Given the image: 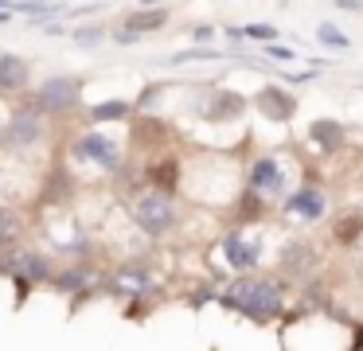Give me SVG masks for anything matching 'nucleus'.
Returning <instances> with one entry per match:
<instances>
[{
	"instance_id": "1",
	"label": "nucleus",
	"mask_w": 363,
	"mask_h": 351,
	"mask_svg": "<svg viewBox=\"0 0 363 351\" xmlns=\"http://www.w3.org/2000/svg\"><path fill=\"white\" fill-rule=\"evenodd\" d=\"M223 304L242 316H254V320H269L281 312V289L274 285L269 277H238L235 285L223 293Z\"/></svg>"
},
{
	"instance_id": "2",
	"label": "nucleus",
	"mask_w": 363,
	"mask_h": 351,
	"mask_svg": "<svg viewBox=\"0 0 363 351\" xmlns=\"http://www.w3.org/2000/svg\"><path fill=\"white\" fill-rule=\"evenodd\" d=\"M79 90H82L79 78H67V74L48 78V82L40 86V94H35V106H40L43 113H67V109L79 101Z\"/></svg>"
},
{
	"instance_id": "3",
	"label": "nucleus",
	"mask_w": 363,
	"mask_h": 351,
	"mask_svg": "<svg viewBox=\"0 0 363 351\" xmlns=\"http://www.w3.org/2000/svg\"><path fill=\"white\" fill-rule=\"evenodd\" d=\"M133 218H137V226H141L145 234H152V238H160L164 230H172V223H176V211H172V203H168L164 195H145V199L133 207Z\"/></svg>"
},
{
	"instance_id": "4",
	"label": "nucleus",
	"mask_w": 363,
	"mask_h": 351,
	"mask_svg": "<svg viewBox=\"0 0 363 351\" xmlns=\"http://www.w3.org/2000/svg\"><path fill=\"white\" fill-rule=\"evenodd\" d=\"M74 156L98 164V168H118V160H121V156H118V140L106 137V133H86V137H79Z\"/></svg>"
},
{
	"instance_id": "5",
	"label": "nucleus",
	"mask_w": 363,
	"mask_h": 351,
	"mask_svg": "<svg viewBox=\"0 0 363 351\" xmlns=\"http://www.w3.org/2000/svg\"><path fill=\"white\" fill-rule=\"evenodd\" d=\"M4 269L20 281H48V257L35 254V250H16V254L4 257Z\"/></svg>"
},
{
	"instance_id": "6",
	"label": "nucleus",
	"mask_w": 363,
	"mask_h": 351,
	"mask_svg": "<svg viewBox=\"0 0 363 351\" xmlns=\"http://www.w3.org/2000/svg\"><path fill=\"white\" fill-rule=\"evenodd\" d=\"M223 257H227L235 269H250V265H258L262 246L258 242H246L242 234H227V242H223Z\"/></svg>"
},
{
	"instance_id": "7",
	"label": "nucleus",
	"mask_w": 363,
	"mask_h": 351,
	"mask_svg": "<svg viewBox=\"0 0 363 351\" xmlns=\"http://www.w3.org/2000/svg\"><path fill=\"white\" fill-rule=\"evenodd\" d=\"M281 184H285V172H281V164H277L274 156H262V160L250 168V187L254 191H277Z\"/></svg>"
},
{
	"instance_id": "8",
	"label": "nucleus",
	"mask_w": 363,
	"mask_h": 351,
	"mask_svg": "<svg viewBox=\"0 0 363 351\" xmlns=\"http://www.w3.org/2000/svg\"><path fill=\"white\" fill-rule=\"evenodd\" d=\"M258 109L269 117V121H289V113H293V98H289V90L266 86V90L258 94Z\"/></svg>"
},
{
	"instance_id": "9",
	"label": "nucleus",
	"mask_w": 363,
	"mask_h": 351,
	"mask_svg": "<svg viewBox=\"0 0 363 351\" xmlns=\"http://www.w3.org/2000/svg\"><path fill=\"white\" fill-rule=\"evenodd\" d=\"M285 211H293V215H301V218H320L324 215V195L305 184L301 191H293L289 199H285Z\"/></svg>"
},
{
	"instance_id": "10",
	"label": "nucleus",
	"mask_w": 363,
	"mask_h": 351,
	"mask_svg": "<svg viewBox=\"0 0 363 351\" xmlns=\"http://www.w3.org/2000/svg\"><path fill=\"white\" fill-rule=\"evenodd\" d=\"M28 82V62L20 55H0V90H20Z\"/></svg>"
},
{
	"instance_id": "11",
	"label": "nucleus",
	"mask_w": 363,
	"mask_h": 351,
	"mask_svg": "<svg viewBox=\"0 0 363 351\" xmlns=\"http://www.w3.org/2000/svg\"><path fill=\"white\" fill-rule=\"evenodd\" d=\"M40 137V117L35 113H16L9 125V140L12 145H32V140Z\"/></svg>"
},
{
	"instance_id": "12",
	"label": "nucleus",
	"mask_w": 363,
	"mask_h": 351,
	"mask_svg": "<svg viewBox=\"0 0 363 351\" xmlns=\"http://www.w3.org/2000/svg\"><path fill=\"white\" fill-rule=\"evenodd\" d=\"M313 140L324 148V152H332V148H340V140H344V129H340L336 121H316L313 125Z\"/></svg>"
},
{
	"instance_id": "13",
	"label": "nucleus",
	"mask_w": 363,
	"mask_h": 351,
	"mask_svg": "<svg viewBox=\"0 0 363 351\" xmlns=\"http://www.w3.org/2000/svg\"><path fill=\"white\" fill-rule=\"evenodd\" d=\"M164 20H168V12H164V8H145V12H133V20H129V28L152 31V28H160Z\"/></svg>"
},
{
	"instance_id": "14",
	"label": "nucleus",
	"mask_w": 363,
	"mask_h": 351,
	"mask_svg": "<svg viewBox=\"0 0 363 351\" xmlns=\"http://www.w3.org/2000/svg\"><path fill=\"white\" fill-rule=\"evenodd\" d=\"M94 121H118V117H129V101H102V106L90 109Z\"/></svg>"
},
{
	"instance_id": "15",
	"label": "nucleus",
	"mask_w": 363,
	"mask_h": 351,
	"mask_svg": "<svg viewBox=\"0 0 363 351\" xmlns=\"http://www.w3.org/2000/svg\"><path fill=\"white\" fill-rule=\"evenodd\" d=\"M316 39H320L324 47H340V51H344V47H352V39H347L336 23H320V28H316Z\"/></svg>"
},
{
	"instance_id": "16",
	"label": "nucleus",
	"mask_w": 363,
	"mask_h": 351,
	"mask_svg": "<svg viewBox=\"0 0 363 351\" xmlns=\"http://www.w3.org/2000/svg\"><path fill=\"white\" fill-rule=\"evenodd\" d=\"M238 109H242V98H235V94H219V98H215V109H211V113L219 117V113H238Z\"/></svg>"
},
{
	"instance_id": "17",
	"label": "nucleus",
	"mask_w": 363,
	"mask_h": 351,
	"mask_svg": "<svg viewBox=\"0 0 363 351\" xmlns=\"http://www.w3.org/2000/svg\"><path fill=\"white\" fill-rule=\"evenodd\" d=\"M242 35H246V39H274L277 28H274V23H246Z\"/></svg>"
},
{
	"instance_id": "18",
	"label": "nucleus",
	"mask_w": 363,
	"mask_h": 351,
	"mask_svg": "<svg viewBox=\"0 0 363 351\" xmlns=\"http://www.w3.org/2000/svg\"><path fill=\"white\" fill-rule=\"evenodd\" d=\"M90 281V273L86 269H67L63 273V281H59V289H82Z\"/></svg>"
},
{
	"instance_id": "19",
	"label": "nucleus",
	"mask_w": 363,
	"mask_h": 351,
	"mask_svg": "<svg viewBox=\"0 0 363 351\" xmlns=\"http://www.w3.org/2000/svg\"><path fill=\"white\" fill-rule=\"evenodd\" d=\"M12 234H16V215L0 207V246H4V242H9Z\"/></svg>"
},
{
	"instance_id": "20",
	"label": "nucleus",
	"mask_w": 363,
	"mask_h": 351,
	"mask_svg": "<svg viewBox=\"0 0 363 351\" xmlns=\"http://www.w3.org/2000/svg\"><path fill=\"white\" fill-rule=\"evenodd\" d=\"M16 12H24V16H35V20H48V16H55L59 8H51V4H20Z\"/></svg>"
},
{
	"instance_id": "21",
	"label": "nucleus",
	"mask_w": 363,
	"mask_h": 351,
	"mask_svg": "<svg viewBox=\"0 0 363 351\" xmlns=\"http://www.w3.org/2000/svg\"><path fill=\"white\" fill-rule=\"evenodd\" d=\"M266 55H269L274 62H293V59H297V55H293L289 47H266Z\"/></svg>"
},
{
	"instance_id": "22",
	"label": "nucleus",
	"mask_w": 363,
	"mask_h": 351,
	"mask_svg": "<svg viewBox=\"0 0 363 351\" xmlns=\"http://www.w3.org/2000/svg\"><path fill=\"white\" fill-rule=\"evenodd\" d=\"M74 39H82V43H94V39H102V31H74Z\"/></svg>"
},
{
	"instance_id": "23",
	"label": "nucleus",
	"mask_w": 363,
	"mask_h": 351,
	"mask_svg": "<svg viewBox=\"0 0 363 351\" xmlns=\"http://www.w3.org/2000/svg\"><path fill=\"white\" fill-rule=\"evenodd\" d=\"M4 20H9V12H4V8H0V23H4Z\"/></svg>"
}]
</instances>
